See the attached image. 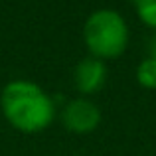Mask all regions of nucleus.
I'll return each instance as SVG.
<instances>
[{
	"instance_id": "f257e3e1",
	"label": "nucleus",
	"mask_w": 156,
	"mask_h": 156,
	"mask_svg": "<svg viewBox=\"0 0 156 156\" xmlns=\"http://www.w3.org/2000/svg\"><path fill=\"white\" fill-rule=\"evenodd\" d=\"M2 111L14 129L40 133L53 121L55 105L51 97L30 81H12L2 91Z\"/></svg>"
},
{
	"instance_id": "f03ea898",
	"label": "nucleus",
	"mask_w": 156,
	"mask_h": 156,
	"mask_svg": "<svg viewBox=\"0 0 156 156\" xmlns=\"http://www.w3.org/2000/svg\"><path fill=\"white\" fill-rule=\"evenodd\" d=\"M83 38L97 59H113L126 50L129 26L119 12L103 8L93 12L83 26Z\"/></svg>"
},
{
	"instance_id": "7ed1b4c3",
	"label": "nucleus",
	"mask_w": 156,
	"mask_h": 156,
	"mask_svg": "<svg viewBox=\"0 0 156 156\" xmlns=\"http://www.w3.org/2000/svg\"><path fill=\"white\" fill-rule=\"evenodd\" d=\"M61 119H63V125L71 133L87 134L97 129V125L101 121V111L89 99H73L63 109Z\"/></svg>"
},
{
	"instance_id": "20e7f679",
	"label": "nucleus",
	"mask_w": 156,
	"mask_h": 156,
	"mask_svg": "<svg viewBox=\"0 0 156 156\" xmlns=\"http://www.w3.org/2000/svg\"><path fill=\"white\" fill-rule=\"evenodd\" d=\"M105 79H107V67L103 59H97L93 55L81 59L75 67V73H73L77 91L85 93V95L97 93L105 85Z\"/></svg>"
},
{
	"instance_id": "39448f33",
	"label": "nucleus",
	"mask_w": 156,
	"mask_h": 156,
	"mask_svg": "<svg viewBox=\"0 0 156 156\" xmlns=\"http://www.w3.org/2000/svg\"><path fill=\"white\" fill-rule=\"evenodd\" d=\"M136 81L146 89H156V59L154 57H146L140 61L136 69Z\"/></svg>"
},
{
	"instance_id": "423d86ee",
	"label": "nucleus",
	"mask_w": 156,
	"mask_h": 156,
	"mask_svg": "<svg viewBox=\"0 0 156 156\" xmlns=\"http://www.w3.org/2000/svg\"><path fill=\"white\" fill-rule=\"evenodd\" d=\"M136 6V14L144 26L156 30V0H140Z\"/></svg>"
},
{
	"instance_id": "0eeeda50",
	"label": "nucleus",
	"mask_w": 156,
	"mask_h": 156,
	"mask_svg": "<svg viewBox=\"0 0 156 156\" xmlns=\"http://www.w3.org/2000/svg\"><path fill=\"white\" fill-rule=\"evenodd\" d=\"M148 53H150V57L156 59V34L150 38V42H148Z\"/></svg>"
},
{
	"instance_id": "6e6552de",
	"label": "nucleus",
	"mask_w": 156,
	"mask_h": 156,
	"mask_svg": "<svg viewBox=\"0 0 156 156\" xmlns=\"http://www.w3.org/2000/svg\"><path fill=\"white\" fill-rule=\"evenodd\" d=\"M130 2H134V4H138V2H140V0H130Z\"/></svg>"
}]
</instances>
